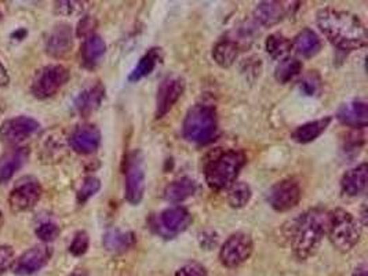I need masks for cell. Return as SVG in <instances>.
<instances>
[{
    "instance_id": "6da1fadb",
    "label": "cell",
    "mask_w": 368,
    "mask_h": 276,
    "mask_svg": "<svg viewBox=\"0 0 368 276\" xmlns=\"http://www.w3.org/2000/svg\"><path fill=\"white\" fill-rule=\"evenodd\" d=\"M316 22L329 42L341 50H358L367 43L366 26L362 19L352 12L323 8L318 12Z\"/></svg>"
},
{
    "instance_id": "7a4b0ae2",
    "label": "cell",
    "mask_w": 368,
    "mask_h": 276,
    "mask_svg": "<svg viewBox=\"0 0 368 276\" xmlns=\"http://www.w3.org/2000/svg\"><path fill=\"white\" fill-rule=\"evenodd\" d=\"M330 213L324 209H311L291 223L287 235L294 255L300 260H308L315 256L323 238L329 232Z\"/></svg>"
},
{
    "instance_id": "3957f363",
    "label": "cell",
    "mask_w": 368,
    "mask_h": 276,
    "mask_svg": "<svg viewBox=\"0 0 368 276\" xmlns=\"http://www.w3.org/2000/svg\"><path fill=\"white\" fill-rule=\"evenodd\" d=\"M246 160L244 152L239 149H218L212 152L204 163L207 185L214 191L230 188L246 165Z\"/></svg>"
},
{
    "instance_id": "277c9868",
    "label": "cell",
    "mask_w": 368,
    "mask_h": 276,
    "mask_svg": "<svg viewBox=\"0 0 368 276\" xmlns=\"http://www.w3.org/2000/svg\"><path fill=\"white\" fill-rule=\"evenodd\" d=\"M217 133L218 120L214 107L197 104L187 111L183 125V134L186 141L205 145L215 140Z\"/></svg>"
},
{
    "instance_id": "5b68a950",
    "label": "cell",
    "mask_w": 368,
    "mask_h": 276,
    "mask_svg": "<svg viewBox=\"0 0 368 276\" xmlns=\"http://www.w3.org/2000/svg\"><path fill=\"white\" fill-rule=\"evenodd\" d=\"M327 235L338 252L348 253L359 243L362 231L358 220L351 213L337 209L330 213Z\"/></svg>"
},
{
    "instance_id": "8992f818",
    "label": "cell",
    "mask_w": 368,
    "mask_h": 276,
    "mask_svg": "<svg viewBox=\"0 0 368 276\" xmlns=\"http://www.w3.org/2000/svg\"><path fill=\"white\" fill-rule=\"evenodd\" d=\"M69 80V71L62 65H47L39 69L32 80L30 91L39 98H50L57 94Z\"/></svg>"
},
{
    "instance_id": "52a82bcc",
    "label": "cell",
    "mask_w": 368,
    "mask_h": 276,
    "mask_svg": "<svg viewBox=\"0 0 368 276\" xmlns=\"http://www.w3.org/2000/svg\"><path fill=\"white\" fill-rule=\"evenodd\" d=\"M145 194V166L144 156L134 151L127 158L126 165V199L131 205H140Z\"/></svg>"
},
{
    "instance_id": "ba28073f",
    "label": "cell",
    "mask_w": 368,
    "mask_h": 276,
    "mask_svg": "<svg viewBox=\"0 0 368 276\" xmlns=\"http://www.w3.org/2000/svg\"><path fill=\"white\" fill-rule=\"evenodd\" d=\"M254 243L250 235L237 232L228 238L219 252L221 263L228 268H236L244 264L252 255Z\"/></svg>"
},
{
    "instance_id": "9c48e42d",
    "label": "cell",
    "mask_w": 368,
    "mask_h": 276,
    "mask_svg": "<svg viewBox=\"0 0 368 276\" xmlns=\"http://www.w3.org/2000/svg\"><path fill=\"white\" fill-rule=\"evenodd\" d=\"M42 196V185L33 177L19 180L10 192L8 205L12 212L21 213L33 209Z\"/></svg>"
},
{
    "instance_id": "30bf717a",
    "label": "cell",
    "mask_w": 368,
    "mask_h": 276,
    "mask_svg": "<svg viewBox=\"0 0 368 276\" xmlns=\"http://www.w3.org/2000/svg\"><path fill=\"white\" fill-rule=\"evenodd\" d=\"M69 148V140L59 129H51L46 131L37 144V154L42 163L61 162Z\"/></svg>"
},
{
    "instance_id": "8fae6325",
    "label": "cell",
    "mask_w": 368,
    "mask_h": 276,
    "mask_svg": "<svg viewBox=\"0 0 368 276\" xmlns=\"http://www.w3.org/2000/svg\"><path fill=\"white\" fill-rule=\"evenodd\" d=\"M302 196V191L300 184L295 180H283L272 187L269 191V203L270 206L280 213L288 212L294 209Z\"/></svg>"
},
{
    "instance_id": "7c38bea8",
    "label": "cell",
    "mask_w": 368,
    "mask_h": 276,
    "mask_svg": "<svg viewBox=\"0 0 368 276\" xmlns=\"http://www.w3.org/2000/svg\"><path fill=\"white\" fill-rule=\"evenodd\" d=\"M185 91V80L181 76H167L162 80L156 95V112L158 119L167 115L177 104Z\"/></svg>"
},
{
    "instance_id": "4fadbf2b",
    "label": "cell",
    "mask_w": 368,
    "mask_h": 276,
    "mask_svg": "<svg viewBox=\"0 0 368 276\" xmlns=\"http://www.w3.org/2000/svg\"><path fill=\"white\" fill-rule=\"evenodd\" d=\"M37 120L28 116H17L0 126V140L7 145H18L39 130Z\"/></svg>"
},
{
    "instance_id": "5bb4252c",
    "label": "cell",
    "mask_w": 368,
    "mask_h": 276,
    "mask_svg": "<svg viewBox=\"0 0 368 276\" xmlns=\"http://www.w3.org/2000/svg\"><path fill=\"white\" fill-rule=\"evenodd\" d=\"M51 249L46 245H36L26 250L12 267L15 275L28 276L39 273L50 260Z\"/></svg>"
},
{
    "instance_id": "9a60e30c",
    "label": "cell",
    "mask_w": 368,
    "mask_h": 276,
    "mask_svg": "<svg viewBox=\"0 0 368 276\" xmlns=\"http://www.w3.org/2000/svg\"><path fill=\"white\" fill-rule=\"evenodd\" d=\"M73 46L72 28L68 24L55 25L47 36L46 51L54 58H61L66 55Z\"/></svg>"
},
{
    "instance_id": "2e32d148",
    "label": "cell",
    "mask_w": 368,
    "mask_h": 276,
    "mask_svg": "<svg viewBox=\"0 0 368 276\" xmlns=\"http://www.w3.org/2000/svg\"><path fill=\"white\" fill-rule=\"evenodd\" d=\"M101 144V133L93 125L79 126L69 137V147L79 154H93Z\"/></svg>"
},
{
    "instance_id": "e0dca14e",
    "label": "cell",
    "mask_w": 368,
    "mask_h": 276,
    "mask_svg": "<svg viewBox=\"0 0 368 276\" xmlns=\"http://www.w3.org/2000/svg\"><path fill=\"white\" fill-rule=\"evenodd\" d=\"M190 223H192V216L185 208L181 206L166 209L159 216V224L162 227V232H165L167 237H174L184 232L190 226Z\"/></svg>"
},
{
    "instance_id": "ac0fdd59",
    "label": "cell",
    "mask_w": 368,
    "mask_h": 276,
    "mask_svg": "<svg viewBox=\"0 0 368 276\" xmlns=\"http://www.w3.org/2000/svg\"><path fill=\"white\" fill-rule=\"evenodd\" d=\"M337 118L345 126L365 129L368 122L367 102L362 100L345 102L340 107Z\"/></svg>"
},
{
    "instance_id": "d6986e66",
    "label": "cell",
    "mask_w": 368,
    "mask_h": 276,
    "mask_svg": "<svg viewBox=\"0 0 368 276\" xmlns=\"http://www.w3.org/2000/svg\"><path fill=\"white\" fill-rule=\"evenodd\" d=\"M28 155V148H17L8 151L0 158V184L11 180V177L25 165Z\"/></svg>"
},
{
    "instance_id": "ffe728a7",
    "label": "cell",
    "mask_w": 368,
    "mask_h": 276,
    "mask_svg": "<svg viewBox=\"0 0 368 276\" xmlns=\"http://www.w3.org/2000/svg\"><path fill=\"white\" fill-rule=\"evenodd\" d=\"M367 187V165L363 163L347 172L341 180V190L348 196L360 195Z\"/></svg>"
},
{
    "instance_id": "44dd1931",
    "label": "cell",
    "mask_w": 368,
    "mask_h": 276,
    "mask_svg": "<svg viewBox=\"0 0 368 276\" xmlns=\"http://www.w3.org/2000/svg\"><path fill=\"white\" fill-rule=\"evenodd\" d=\"M287 14L286 7L280 1H262L254 10V18L264 26L279 24Z\"/></svg>"
},
{
    "instance_id": "7402d4cb",
    "label": "cell",
    "mask_w": 368,
    "mask_h": 276,
    "mask_svg": "<svg viewBox=\"0 0 368 276\" xmlns=\"http://www.w3.org/2000/svg\"><path fill=\"white\" fill-rule=\"evenodd\" d=\"M104 95H105V89L102 87V84H95L93 87H89L77 95L75 101V108L80 115L87 116L100 108Z\"/></svg>"
},
{
    "instance_id": "603a6c76",
    "label": "cell",
    "mask_w": 368,
    "mask_h": 276,
    "mask_svg": "<svg viewBox=\"0 0 368 276\" xmlns=\"http://www.w3.org/2000/svg\"><path fill=\"white\" fill-rule=\"evenodd\" d=\"M293 47L298 55L304 58H312L322 50V40L315 30L306 28L295 36Z\"/></svg>"
},
{
    "instance_id": "cb8c5ba5",
    "label": "cell",
    "mask_w": 368,
    "mask_h": 276,
    "mask_svg": "<svg viewBox=\"0 0 368 276\" xmlns=\"http://www.w3.org/2000/svg\"><path fill=\"white\" fill-rule=\"evenodd\" d=\"M134 234L123 232L120 230H109L102 239L104 248L113 255H120L127 252L134 245Z\"/></svg>"
},
{
    "instance_id": "d4e9b609",
    "label": "cell",
    "mask_w": 368,
    "mask_h": 276,
    "mask_svg": "<svg viewBox=\"0 0 368 276\" xmlns=\"http://www.w3.org/2000/svg\"><path fill=\"white\" fill-rule=\"evenodd\" d=\"M105 50H107L105 42L100 35L93 33L87 36L82 47V57L84 65L89 68H94L104 57Z\"/></svg>"
},
{
    "instance_id": "484cf974",
    "label": "cell",
    "mask_w": 368,
    "mask_h": 276,
    "mask_svg": "<svg viewBox=\"0 0 368 276\" xmlns=\"http://www.w3.org/2000/svg\"><path fill=\"white\" fill-rule=\"evenodd\" d=\"M330 123H331V118L330 116L319 119V120H313V122H309V123H305V125L300 126L293 133V138H294V141H297L300 144L312 142L327 130Z\"/></svg>"
},
{
    "instance_id": "4316f807",
    "label": "cell",
    "mask_w": 368,
    "mask_h": 276,
    "mask_svg": "<svg viewBox=\"0 0 368 276\" xmlns=\"http://www.w3.org/2000/svg\"><path fill=\"white\" fill-rule=\"evenodd\" d=\"M237 55H239V44L236 40L232 39H222L212 48V58L222 68L232 66Z\"/></svg>"
},
{
    "instance_id": "83f0119b",
    "label": "cell",
    "mask_w": 368,
    "mask_h": 276,
    "mask_svg": "<svg viewBox=\"0 0 368 276\" xmlns=\"http://www.w3.org/2000/svg\"><path fill=\"white\" fill-rule=\"evenodd\" d=\"M162 61V50L158 47L151 48L138 62V65L133 69V72L129 76L130 82H138L144 79L145 76L151 75L156 65Z\"/></svg>"
},
{
    "instance_id": "f1b7e54d",
    "label": "cell",
    "mask_w": 368,
    "mask_h": 276,
    "mask_svg": "<svg viewBox=\"0 0 368 276\" xmlns=\"http://www.w3.org/2000/svg\"><path fill=\"white\" fill-rule=\"evenodd\" d=\"M196 192V183L190 178H180L169 184L165 190V198L170 202H184Z\"/></svg>"
},
{
    "instance_id": "f546056e",
    "label": "cell",
    "mask_w": 368,
    "mask_h": 276,
    "mask_svg": "<svg viewBox=\"0 0 368 276\" xmlns=\"http://www.w3.org/2000/svg\"><path fill=\"white\" fill-rule=\"evenodd\" d=\"M301 72H302V62L298 58L286 57L277 64L275 69V77L279 83L286 84L294 80L297 76H300Z\"/></svg>"
},
{
    "instance_id": "4dcf8cb0",
    "label": "cell",
    "mask_w": 368,
    "mask_h": 276,
    "mask_svg": "<svg viewBox=\"0 0 368 276\" xmlns=\"http://www.w3.org/2000/svg\"><path fill=\"white\" fill-rule=\"evenodd\" d=\"M265 48L272 58L282 61L291 51L293 43L282 33H272L265 42Z\"/></svg>"
},
{
    "instance_id": "1f68e13d",
    "label": "cell",
    "mask_w": 368,
    "mask_h": 276,
    "mask_svg": "<svg viewBox=\"0 0 368 276\" xmlns=\"http://www.w3.org/2000/svg\"><path fill=\"white\" fill-rule=\"evenodd\" d=\"M251 199V188L246 183H234L229 188L228 202L233 209L244 208Z\"/></svg>"
},
{
    "instance_id": "d6a6232c",
    "label": "cell",
    "mask_w": 368,
    "mask_h": 276,
    "mask_svg": "<svg viewBox=\"0 0 368 276\" xmlns=\"http://www.w3.org/2000/svg\"><path fill=\"white\" fill-rule=\"evenodd\" d=\"M100 188H101V183H100L98 178H95V177H87L83 181L80 190L77 191V202L79 203L87 202L91 196H94L100 191Z\"/></svg>"
},
{
    "instance_id": "836d02e7",
    "label": "cell",
    "mask_w": 368,
    "mask_h": 276,
    "mask_svg": "<svg viewBox=\"0 0 368 276\" xmlns=\"http://www.w3.org/2000/svg\"><path fill=\"white\" fill-rule=\"evenodd\" d=\"M84 1H57L55 3V12L66 17H73L82 14L86 10Z\"/></svg>"
},
{
    "instance_id": "e575fe53",
    "label": "cell",
    "mask_w": 368,
    "mask_h": 276,
    "mask_svg": "<svg viewBox=\"0 0 368 276\" xmlns=\"http://www.w3.org/2000/svg\"><path fill=\"white\" fill-rule=\"evenodd\" d=\"M36 235L40 241H43L44 243L47 242H53L58 238L59 235V227L55 223L51 221H46L42 223L37 228H36Z\"/></svg>"
},
{
    "instance_id": "d590c367",
    "label": "cell",
    "mask_w": 368,
    "mask_h": 276,
    "mask_svg": "<svg viewBox=\"0 0 368 276\" xmlns=\"http://www.w3.org/2000/svg\"><path fill=\"white\" fill-rule=\"evenodd\" d=\"M300 87L306 95H315V94H318L320 91L322 79H320V76L316 72H311L302 79Z\"/></svg>"
},
{
    "instance_id": "8d00e7d4",
    "label": "cell",
    "mask_w": 368,
    "mask_h": 276,
    "mask_svg": "<svg viewBox=\"0 0 368 276\" xmlns=\"http://www.w3.org/2000/svg\"><path fill=\"white\" fill-rule=\"evenodd\" d=\"M89 245H90V239H89V235L84 232V231H80L75 235L71 246H69V252L76 256V257H80L83 256L87 249H89Z\"/></svg>"
},
{
    "instance_id": "74e56055",
    "label": "cell",
    "mask_w": 368,
    "mask_h": 276,
    "mask_svg": "<svg viewBox=\"0 0 368 276\" xmlns=\"http://www.w3.org/2000/svg\"><path fill=\"white\" fill-rule=\"evenodd\" d=\"M176 276H208L205 268L199 264V263H189L185 264L184 267H181L177 273Z\"/></svg>"
},
{
    "instance_id": "f35d334b",
    "label": "cell",
    "mask_w": 368,
    "mask_h": 276,
    "mask_svg": "<svg viewBox=\"0 0 368 276\" xmlns=\"http://www.w3.org/2000/svg\"><path fill=\"white\" fill-rule=\"evenodd\" d=\"M14 263V250L10 246H0V274L7 271Z\"/></svg>"
},
{
    "instance_id": "ab89813d",
    "label": "cell",
    "mask_w": 368,
    "mask_h": 276,
    "mask_svg": "<svg viewBox=\"0 0 368 276\" xmlns=\"http://www.w3.org/2000/svg\"><path fill=\"white\" fill-rule=\"evenodd\" d=\"M95 26V21L91 17H84L77 26V36H90L93 35V29Z\"/></svg>"
},
{
    "instance_id": "60d3db41",
    "label": "cell",
    "mask_w": 368,
    "mask_h": 276,
    "mask_svg": "<svg viewBox=\"0 0 368 276\" xmlns=\"http://www.w3.org/2000/svg\"><path fill=\"white\" fill-rule=\"evenodd\" d=\"M8 82H10V76L6 71V68L3 66V64L0 62V87H6L8 84Z\"/></svg>"
},
{
    "instance_id": "b9f144b4",
    "label": "cell",
    "mask_w": 368,
    "mask_h": 276,
    "mask_svg": "<svg viewBox=\"0 0 368 276\" xmlns=\"http://www.w3.org/2000/svg\"><path fill=\"white\" fill-rule=\"evenodd\" d=\"M353 276H367V267H366V264L358 267V268L355 270V274H353Z\"/></svg>"
},
{
    "instance_id": "7bdbcfd3",
    "label": "cell",
    "mask_w": 368,
    "mask_h": 276,
    "mask_svg": "<svg viewBox=\"0 0 368 276\" xmlns=\"http://www.w3.org/2000/svg\"><path fill=\"white\" fill-rule=\"evenodd\" d=\"M25 35H26V30H25V29H24V30L19 29V30H17L15 33H12V37H17V36H18V40H21Z\"/></svg>"
},
{
    "instance_id": "ee69618b",
    "label": "cell",
    "mask_w": 368,
    "mask_h": 276,
    "mask_svg": "<svg viewBox=\"0 0 368 276\" xmlns=\"http://www.w3.org/2000/svg\"><path fill=\"white\" fill-rule=\"evenodd\" d=\"M71 276H84V275H82V274H72V275Z\"/></svg>"
},
{
    "instance_id": "f6af8a7d",
    "label": "cell",
    "mask_w": 368,
    "mask_h": 276,
    "mask_svg": "<svg viewBox=\"0 0 368 276\" xmlns=\"http://www.w3.org/2000/svg\"><path fill=\"white\" fill-rule=\"evenodd\" d=\"M0 19H1V11H0Z\"/></svg>"
},
{
    "instance_id": "bcb514c9",
    "label": "cell",
    "mask_w": 368,
    "mask_h": 276,
    "mask_svg": "<svg viewBox=\"0 0 368 276\" xmlns=\"http://www.w3.org/2000/svg\"><path fill=\"white\" fill-rule=\"evenodd\" d=\"M0 216H1V214H0Z\"/></svg>"
}]
</instances>
